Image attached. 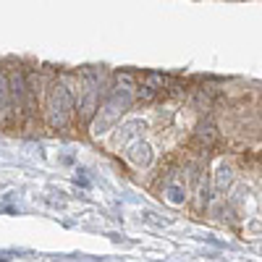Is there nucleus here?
Here are the masks:
<instances>
[{"label": "nucleus", "mask_w": 262, "mask_h": 262, "mask_svg": "<svg viewBox=\"0 0 262 262\" xmlns=\"http://www.w3.org/2000/svg\"><path fill=\"white\" fill-rule=\"evenodd\" d=\"M100 107V100H97V79L90 76V81H86V90H84V100L79 102V111H81V118L90 121Z\"/></svg>", "instance_id": "20e7f679"}, {"label": "nucleus", "mask_w": 262, "mask_h": 262, "mask_svg": "<svg viewBox=\"0 0 262 262\" xmlns=\"http://www.w3.org/2000/svg\"><path fill=\"white\" fill-rule=\"evenodd\" d=\"M200 139H207V144H212V142H215V128H212V126H207V128L202 126V128H200Z\"/></svg>", "instance_id": "1a4fd4ad"}, {"label": "nucleus", "mask_w": 262, "mask_h": 262, "mask_svg": "<svg viewBox=\"0 0 262 262\" xmlns=\"http://www.w3.org/2000/svg\"><path fill=\"white\" fill-rule=\"evenodd\" d=\"M11 107H13V95H11V81L8 76L0 71V121H8L11 118Z\"/></svg>", "instance_id": "39448f33"}, {"label": "nucleus", "mask_w": 262, "mask_h": 262, "mask_svg": "<svg viewBox=\"0 0 262 262\" xmlns=\"http://www.w3.org/2000/svg\"><path fill=\"white\" fill-rule=\"evenodd\" d=\"M165 194H168V202L170 205H181L184 202V186H179V184H170L168 189H165Z\"/></svg>", "instance_id": "0eeeda50"}, {"label": "nucleus", "mask_w": 262, "mask_h": 262, "mask_svg": "<svg viewBox=\"0 0 262 262\" xmlns=\"http://www.w3.org/2000/svg\"><path fill=\"white\" fill-rule=\"evenodd\" d=\"M228 184H231V170L223 165L221 170H217V189H226Z\"/></svg>", "instance_id": "6e6552de"}, {"label": "nucleus", "mask_w": 262, "mask_h": 262, "mask_svg": "<svg viewBox=\"0 0 262 262\" xmlns=\"http://www.w3.org/2000/svg\"><path fill=\"white\" fill-rule=\"evenodd\" d=\"M137 128H144V121H131V123H126V126H121L118 128V137H116V142L121 144V142H126L131 134H134Z\"/></svg>", "instance_id": "423d86ee"}, {"label": "nucleus", "mask_w": 262, "mask_h": 262, "mask_svg": "<svg viewBox=\"0 0 262 262\" xmlns=\"http://www.w3.org/2000/svg\"><path fill=\"white\" fill-rule=\"evenodd\" d=\"M74 116V97L66 90V84H55L48 97V121L53 128H63L71 123Z\"/></svg>", "instance_id": "f03ea898"}, {"label": "nucleus", "mask_w": 262, "mask_h": 262, "mask_svg": "<svg viewBox=\"0 0 262 262\" xmlns=\"http://www.w3.org/2000/svg\"><path fill=\"white\" fill-rule=\"evenodd\" d=\"M131 107V97H128V92L126 90H113L111 95H107V100L97 107L100 111V116H97V121H95V126H92V134H105L107 128H111L126 111Z\"/></svg>", "instance_id": "f257e3e1"}, {"label": "nucleus", "mask_w": 262, "mask_h": 262, "mask_svg": "<svg viewBox=\"0 0 262 262\" xmlns=\"http://www.w3.org/2000/svg\"><path fill=\"white\" fill-rule=\"evenodd\" d=\"M126 160L131 165H137V168H149V163H152V147L147 142L137 139L134 144L126 147Z\"/></svg>", "instance_id": "7ed1b4c3"}]
</instances>
